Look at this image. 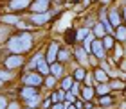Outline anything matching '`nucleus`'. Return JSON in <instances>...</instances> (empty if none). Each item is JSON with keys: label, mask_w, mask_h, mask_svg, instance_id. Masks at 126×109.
Listing matches in <instances>:
<instances>
[{"label": "nucleus", "mask_w": 126, "mask_h": 109, "mask_svg": "<svg viewBox=\"0 0 126 109\" xmlns=\"http://www.w3.org/2000/svg\"><path fill=\"white\" fill-rule=\"evenodd\" d=\"M63 39H65V43L70 47V45H76L78 39H76V29H67L65 34H63Z\"/></svg>", "instance_id": "22"}, {"label": "nucleus", "mask_w": 126, "mask_h": 109, "mask_svg": "<svg viewBox=\"0 0 126 109\" xmlns=\"http://www.w3.org/2000/svg\"><path fill=\"white\" fill-rule=\"evenodd\" d=\"M36 95H38V89L36 88H31V86H22V88H20V98L24 102L32 98V97H36Z\"/></svg>", "instance_id": "13"}, {"label": "nucleus", "mask_w": 126, "mask_h": 109, "mask_svg": "<svg viewBox=\"0 0 126 109\" xmlns=\"http://www.w3.org/2000/svg\"><path fill=\"white\" fill-rule=\"evenodd\" d=\"M34 45V34L31 31H20L11 34V38L5 41V48L9 54H16V55H24L27 52H31Z\"/></svg>", "instance_id": "1"}, {"label": "nucleus", "mask_w": 126, "mask_h": 109, "mask_svg": "<svg viewBox=\"0 0 126 109\" xmlns=\"http://www.w3.org/2000/svg\"><path fill=\"white\" fill-rule=\"evenodd\" d=\"M32 4V0H9L7 2V11L9 13H18V11H27L29 9V5Z\"/></svg>", "instance_id": "7"}, {"label": "nucleus", "mask_w": 126, "mask_h": 109, "mask_svg": "<svg viewBox=\"0 0 126 109\" xmlns=\"http://www.w3.org/2000/svg\"><path fill=\"white\" fill-rule=\"evenodd\" d=\"M88 34H90V29H88V27H81V29H78V31H76V39H78V43H79V41H83V39L87 38Z\"/></svg>", "instance_id": "30"}, {"label": "nucleus", "mask_w": 126, "mask_h": 109, "mask_svg": "<svg viewBox=\"0 0 126 109\" xmlns=\"http://www.w3.org/2000/svg\"><path fill=\"white\" fill-rule=\"evenodd\" d=\"M119 70H121V72H126V59H124V57H123L121 65H119Z\"/></svg>", "instance_id": "40"}, {"label": "nucleus", "mask_w": 126, "mask_h": 109, "mask_svg": "<svg viewBox=\"0 0 126 109\" xmlns=\"http://www.w3.org/2000/svg\"><path fill=\"white\" fill-rule=\"evenodd\" d=\"M79 98L85 100V102H92L95 98V89L90 88V86H83L81 88V93H79Z\"/></svg>", "instance_id": "14"}, {"label": "nucleus", "mask_w": 126, "mask_h": 109, "mask_svg": "<svg viewBox=\"0 0 126 109\" xmlns=\"http://www.w3.org/2000/svg\"><path fill=\"white\" fill-rule=\"evenodd\" d=\"M56 16V11H47V13H36V14H32L29 13V18H27V22H29L31 25L34 27H43V25H47L50 20H52Z\"/></svg>", "instance_id": "2"}, {"label": "nucleus", "mask_w": 126, "mask_h": 109, "mask_svg": "<svg viewBox=\"0 0 126 109\" xmlns=\"http://www.w3.org/2000/svg\"><path fill=\"white\" fill-rule=\"evenodd\" d=\"M63 106H65V109H76V106H70V104H65V102H63Z\"/></svg>", "instance_id": "42"}, {"label": "nucleus", "mask_w": 126, "mask_h": 109, "mask_svg": "<svg viewBox=\"0 0 126 109\" xmlns=\"http://www.w3.org/2000/svg\"><path fill=\"white\" fill-rule=\"evenodd\" d=\"M18 22H22V20H20V16H18V14H13V13H9V14H2V16H0V23H4V25H7V27L18 25Z\"/></svg>", "instance_id": "12"}, {"label": "nucleus", "mask_w": 126, "mask_h": 109, "mask_svg": "<svg viewBox=\"0 0 126 109\" xmlns=\"http://www.w3.org/2000/svg\"><path fill=\"white\" fill-rule=\"evenodd\" d=\"M43 75H40V73L36 70L32 72H25L24 75H22V82H24V86H31V88H42L43 86Z\"/></svg>", "instance_id": "3"}, {"label": "nucleus", "mask_w": 126, "mask_h": 109, "mask_svg": "<svg viewBox=\"0 0 126 109\" xmlns=\"http://www.w3.org/2000/svg\"><path fill=\"white\" fill-rule=\"evenodd\" d=\"M72 57L76 59L78 66H83V68H87V70H88V57H90V54L83 47H76V48H74Z\"/></svg>", "instance_id": "8"}, {"label": "nucleus", "mask_w": 126, "mask_h": 109, "mask_svg": "<svg viewBox=\"0 0 126 109\" xmlns=\"http://www.w3.org/2000/svg\"><path fill=\"white\" fill-rule=\"evenodd\" d=\"M113 39L119 43H126V25H119L117 29H113Z\"/></svg>", "instance_id": "18"}, {"label": "nucleus", "mask_w": 126, "mask_h": 109, "mask_svg": "<svg viewBox=\"0 0 126 109\" xmlns=\"http://www.w3.org/2000/svg\"><path fill=\"white\" fill-rule=\"evenodd\" d=\"M9 38H11V27L4 25V23H0V43L7 41Z\"/></svg>", "instance_id": "25"}, {"label": "nucleus", "mask_w": 126, "mask_h": 109, "mask_svg": "<svg viewBox=\"0 0 126 109\" xmlns=\"http://www.w3.org/2000/svg\"><path fill=\"white\" fill-rule=\"evenodd\" d=\"M72 84H74L72 75H65V77H61V81H60V89H63V91H70Z\"/></svg>", "instance_id": "23"}, {"label": "nucleus", "mask_w": 126, "mask_h": 109, "mask_svg": "<svg viewBox=\"0 0 126 109\" xmlns=\"http://www.w3.org/2000/svg\"><path fill=\"white\" fill-rule=\"evenodd\" d=\"M90 55H94L97 61H105L108 57V52L105 50V47H103L101 39H94L92 41V47H90Z\"/></svg>", "instance_id": "5"}, {"label": "nucleus", "mask_w": 126, "mask_h": 109, "mask_svg": "<svg viewBox=\"0 0 126 109\" xmlns=\"http://www.w3.org/2000/svg\"><path fill=\"white\" fill-rule=\"evenodd\" d=\"M40 104H42V97H40V93L36 97H32V98L25 100V107H31V109H38Z\"/></svg>", "instance_id": "27"}, {"label": "nucleus", "mask_w": 126, "mask_h": 109, "mask_svg": "<svg viewBox=\"0 0 126 109\" xmlns=\"http://www.w3.org/2000/svg\"><path fill=\"white\" fill-rule=\"evenodd\" d=\"M121 14H123V22H126V4L121 7ZM124 25H126V23H124Z\"/></svg>", "instance_id": "41"}, {"label": "nucleus", "mask_w": 126, "mask_h": 109, "mask_svg": "<svg viewBox=\"0 0 126 109\" xmlns=\"http://www.w3.org/2000/svg\"><path fill=\"white\" fill-rule=\"evenodd\" d=\"M108 84H110V89H124L126 88V84H124L123 79H110Z\"/></svg>", "instance_id": "29"}, {"label": "nucleus", "mask_w": 126, "mask_h": 109, "mask_svg": "<svg viewBox=\"0 0 126 109\" xmlns=\"http://www.w3.org/2000/svg\"><path fill=\"white\" fill-rule=\"evenodd\" d=\"M83 5H85V7H88V5H90V0H83Z\"/></svg>", "instance_id": "43"}, {"label": "nucleus", "mask_w": 126, "mask_h": 109, "mask_svg": "<svg viewBox=\"0 0 126 109\" xmlns=\"http://www.w3.org/2000/svg\"><path fill=\"white\" fill-rule=\"evenodd\" d=\"M94 89H95V95H97V97H105V95H110V93H112L110 84H108V82L95 84V86H94Z\"/></svg>", "instance_id": "20"}, {"label": "nucleus", "mask_w": 126, "mask_h": 109, "mask_svg": "<svg viewBox=\"0 0 126 109\" xmlns=\"http://www.w3.org/2000/svg\"><path fill=\"white\" fill-rule=\"evenodd\" d=\"M90 32H92V36L95 38V39H103L106 36V32H105V27H103V23L101 22H95V25L90 29Z\"/></svg>", "instance_id": "19"}, {"label": "nucleus", "mask_w": 126, "mask_h": 109, "mask_svg": "<svg viewBox=\"0 0 126 109\" xmlns=\"http://www.w3.org/2000/svg\"><path fill=\"white\" fill-rule=\"evenodd\" d=\"M74 2H83V0H74Z\"/></svg>", "instance_id": "44"}, {"label": "nucleus", "mask_w": 126, "mask_h": 109, "mask_svg": "<svg viewBox=\"0 0 126 109\" xmlns=\"http://www.w3.org/2000/svg\"><path fill=\"white\" fill-rule=\"evenodd\" d=\"M101 43H103V47H105V50H106V52H112L117 41L113 39V36H105V38L101 39Z\"/></svg>", "instance_id": "24"}, {"label": "nucleus", "mask_w": 126, "mask_h": 109, "mask_svg": "<svg viewBox=\"0 0 126 109\" xmlns=\"http://www.w3.org/2000/svg\"><path fill=\"white\" fill-rule=\"evenodd\" d=\"M106 20L110 22V25H112L113 29H117L119 25H123V14H121V9H119V7H108Z\"/></svg>", "instance_id": "6"}, {"label": "nucleus", "mask_w": 126, "mask_h": 109, "mask_svg": "<svg viewBox=\"0 0 126 109\" xmlns=\"http://www.w3.org/2000/svg\"><path fill=\"white\" fill-rule=\"evenodd\" d=\"M24 109H31V107H24Z\"/></svg>", "instance_id": "47"}, {"label": "nucleus", "mask_w": 126, "mask_h": 109, "mask_svg": "<svg viewBox=\"0 0 126 109\" xmlns=\"http://www.w3.org/2000/svg\"><path fill=\"white\" fill-rule=\"evenodd\" d=\"M0 81L2 82H9V81H13V72H9V70H0Z\"/></svg>", "instance_id": "31"}, {"label": "nucleus", "mask_w": 126, "mask_h": 109, "mask_svg": "<svg viewBox=\"0 0 126 109\" xmlns=\"http://www.w3.org/2000/svg\"><path fill=\"white\" fill-rule=\"evenodd\" d=\"M49 72H50V75H52V77L61 79L63 77V72H65V66L60 65V63H52V65H49Z\"/></svg>", "instance_id": "17"}, {"label": "nucleus", "mask_w": 126, "mask_h": 109, "mask_svg": "<svg viewBox=\"0 0 126 109\" xmlns=\"http://www.w3.org/2000/svg\"><path fill=\"white\" fill-rule=\"evenodd\" d=\"M2 84H4V82H2V81H0V88H2Z\"/></svg>", "instance_id": "45"}, {"label": "nucleus", "mask_w": 126, "mask_h": 109, "mask_svg": "<svg viewBox=\"0 0 126 109\" xmlns=\"http://www.w3.org/2000/svg\"><path fill=\"white\" fill-rule=\"evenodd\" d=\"M92 77H94L95 84H103V82H108V81H110V75H108L103 68H99V66L92 68Z\"/></svg>", "instance_id": "11"}, {"label": "nucleus", "mask_w": 126, "mask_h": 109, "mask_svg": "<svg viewBox=\"0 0 126 109\" xmlns=\"http://www.w3.org/2000/svg\"><path fill=\"white\" fill-rule=\"evenodd\" d=\"M81 84L83 86H90V88H94V86H95V81H94V77H92V72H87V77H85V81Z\"/></svg>", "instance_id": "33"}, {"label": "nucleus", "mask_w": 126, "mask_h": 109, "mask_svg": "<svg viewBox=\"0 0 126 109\" xmlns=\"http://www.w3.org/2000/svg\"><path fill=\"white\" fill-rule=\"evenodd\" d=\"M43 86H45L47 89H52V88H56V86H58V79L52 77V75L49 73V75L43 79Z\"/></svg>", "instance_id": "28"}, {"label": "nucleus", "mask_w": 126, "mask_h": 109, "mask_svg": "<svg viewBox=\"0 0 126 109\" xmlns=\"http://www.w3.org/2000/svg\"><path fill=\"white\" fill-rule=\"evenodd\" d=\"M87 72H88L87 68H83V66H76V68L72 70L70 75H72V79H74L76 82H83V81H85V77H87Z\"/></svg>", "instance_id": "16"}, {"label": "nucleus", "mask_w": 126, "mask_h": 109, "mask_svg": "<svg viewBox=\"0 0 126 109\" xmlns=\"http://www.w3.org/2000/svg\"><path fill=\"white\" fill-rule=\"evenodd\" d=\"M81 88H83V84H81V82H76V81H74V84H72V88H70V91H68V93H72L74 97H76V98H79Z\"/></svg>", "instance_id": "32"}, {"label": "nucleus", "mask_w": 126, "mask_h": 109, "mask_svg": "<svg viewBox=\"0 0 126 109\" xmlns=\"http://www.w3.org/2000/svg\"><path fill=\"white\" fill-rule=\"evenodd\" d=\"M24 65H25V57H24V55L9 54V55L4 59V66H5V70H9V72L18 70V68H22Z\"/></svg>", "instance_id": "4"}, {"label": "nucleus", "mask_w": 126, "mask_h": 109, "mask_svg": "<svg viewBox=\"0 0 126 109\" xmlns=\"http://www.w3.org/2000/svg\"><path fill=\"white\" fill-rule=\"evenodd\" d=\"M7 109H22V106H20L18 100H13V102H9V104H7Z\"/></svg>", "instance_id": "36"}, {"label": "nucleus", "mask_w": 126, "mask_h": 109, "mask_svg": "<svg viewBox=\"0 0 126 109\" xmlns=\"http://www.w3.org/2000/svg\"><path fill=\"white\" fill-rule=\"evenodd\" d=\"M50 109H65V106H63V102H58V104L50 106Z\"/></svg>", "instance_id": "39"}, {"label": "nucleus", "mask_w": 126, "mask_h": 109, "mask_svg": "<svg viewBox=\"0 0 126 109\" xmlns=\"http://www.w3.org/2000/svg\"><path fill=\"white\" fill-rule=\"evenodd\" d=\"M90 2H97V0H90Z\"/></svg>", "instance_id": "46"}, {"label": "nucleus", "mask_w": 126, "mask_h": 109, "mask_svg": "<svg viewBox=\"0 0 126 109\" xmlns=\"http://www.w3.org/2000/svg\"><path fill=\"white\" fill-rule=\"evenodd\" d=\"M50 106H52V102H50V98H45L42 104H40V109H50Z\"/></svg>", "instance_id": "35"}, {"label": "nucleus", "mask_w": 126, "mask_h": 109, "mask_svg": "<svg viewBox=\"0 0 126 109\" xmlns=\"http://www.w3.org/2000/svg\"><path fill=\"white\" fill-rule=\"evenodd\" d=\"M72 59V52L68 48H65V47H61L60 48V52H58V59H56V63H60V65H63L65 66L68 61Z\"/></svg>", "instance_id": "15"}, {"label": "nucleus", "mask_w": 126, "mask_h": 109, "mask_svg": "<svg viewBox=\"0 0 126 109\" xmlns=\"http://www.w3.org/2000/svg\"><path fill=\"white\" fill-rule=\"evenodd\" d=\"M74 106H76V109H85V100L78 98V100H76V104H74Z\"/></svg>", "instance_id": "38"}, {"label": "nucleus", "mask_w": 126, "mask_h": 109, "mask_svg": "<svg viewBox=\"0 0 126 109\" xmlns=\"http://www.w3.org/2000/svg\"><path fill=\"white\" fill-rule=\"evenodd\" d=\"M36 72L40 73V75H43V77H47L49 73H50V72H49V63L45 61V55L38 61V65H36Z\"/></svg>", "instance_id": "21"}, {"label": "nucleus", "mask_w": 126, "mask_h": 109, "mask_svg": "<svg viewBox=\"0 0 126 109\" xmlns=\"http://www.w3.org/2000/svg\"><path fill=\"white\" fill-rule=\"evenodd\" d=\"M113 97L112 95H105V97H99V106L101 107H105V109H108V107H112L113 106Z\"/></svg>", "instance_id": "26"}, {"label": "nucleus", "mask_w": 126, "mask_h": 109, "mask_svg": "<svg viewBox=\"0 0 126 109\" xmlns=\"http://www.w3.org/2000/svg\"><path fill=\"white\" fill-rule=\"evenodd\" d=\"M29 13L36 14V13H47L50 11V0H32V4L29 5Z\"/></svg>", "instance_id": "10"}, {"label": "nucleus", "mask_w": 126, "mask_h": 109, "mask_svg": "<svg viewBox=\"0 0 126 109\" xmlns=\"http://www.w3.org/2000/svg\"><path fill=\"white\" fill-rule=\"evenodd\" d=\"M112 2H115V0H97V4H99L101 7H108Z\"/></svg>", "instance_id": "37"}, {"label": "nucleus", "mask_w": 126, "mask_h": 109, "mask_svg": "<svg viewBox=\"0 0 126 109\" xmlns=\"http://www.w3.org/2000/svg\"><path fill=\"white\" fill-rule=\"evenodd\" d=\"M60 43L58 41H50L47 45V50H45V61L49 63V65H52V63H56V59H58V52H60Z\"/></svg>", "instance_id": "9"}, {"label": "nucleus", "mask_w": 126, "mask_h": 109, "mask_svg": "<svg viewBox=\"0 0 126 109\" xmlns=\"http://www.w3.org/2000/svg\"><path fill=\"white\" fill-rule=\"evenodd\" d=\"M7 97L5 95H0V109H7Z\"/></svg>", "instance_id": "34"}]
</instances>
